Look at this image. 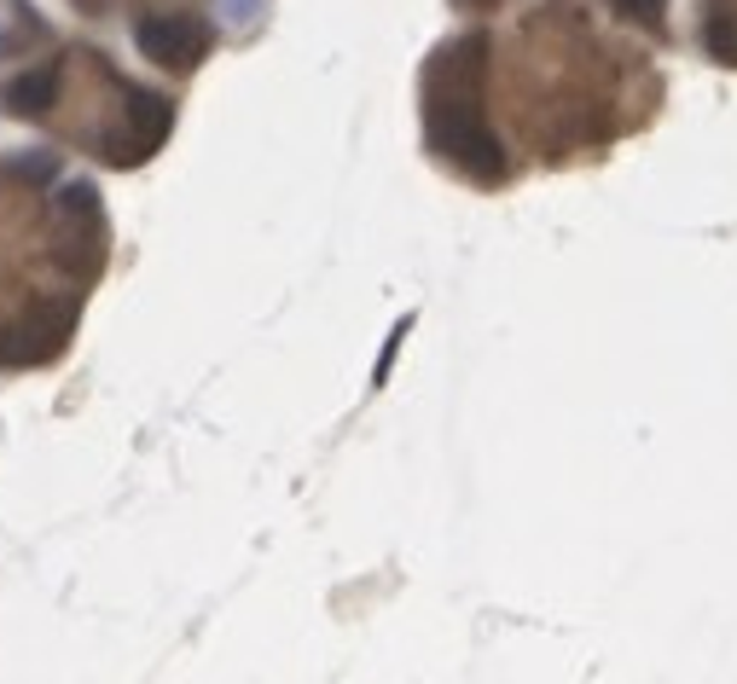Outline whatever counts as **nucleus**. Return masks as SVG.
I'll return each mask as SVG.
<instances>
[{
  "label": "nucleus",
  "instance_id": "8",
  "mask_svg": "<svg viewBox=\"0 0 737 684\" xmlns=\"http://www.w3.org/2000/svg\"><path fill=\"white\" fill-rule=\"evenodd\" d=\"M460 7H494V0H460Z\"/></svg>",
  "mask_w": 737,
  "mask_h": 684
},
{
  "label": "nucleus",
  "instance_id": "6",
  "mask_svg": "<svg viewBox=\"0 0 737 684\" xmlns=\"http://www.w3.org/2000/svg\"><path fill=\"white\" fill-rule=\"evenodd\" d=\"M93 197H99V192H93L88 181H75V186H64V192H59V204H64L70 215H93Z\"/></svg>",
  "mask_w": 737,
  "mask_h": 684
},
{
  "label": "nucleus",
  "instance_id": "5",
  "mask_svg": "<svg viewBox=\"0 0 737 684\" xmlns=\"http://www.w3.org/2000/svg\"><path fill=\"white\" fill-rule=\"evenodd\" d=\"M129 93V122H134V140H129V151H134V163L140 157H151V151L163 145V134H169V122H174V105L163 93H145V88H122Z\"/></svg>",
  "mask_w": 737,
  "mask_h": 684
},
{
  "label": "nucleus",
  "instance_id": "7",
  "mask_svg": "<svg viewBox=\"0 0 737 684\" xmlns=\"http://www.w3.org/2000/svg\"><path fill=\"white\" fill-rule=\"evenodd\" d=\"M616 12H627V18H639V23H656V12H663V0H609Z\"/></svg>",
  "mask_w": 737,
  "mask_h": 684
},
{
  "label": "nucleus",
  "instance_id": "3",
  "mask_svg": "<svg viewBox=\"0 0 737 684\" xmlns=\"http://www.w3.org/2000/svg\"><path fill=\"white\" fill-rule=\"evenodd\" d=\"M140 53L151 64H174V70H192L203 53H210V23L203 18H181V12H169V18H140Z\"/></svg>",
  "mask_w": 737,
  "mask_h": 684
},
{
  "label": "nucleus",
  "instance_id": "4",
  "mask_svg": "<svg viewBox=\"0 0 737 684\" xmlns=\"http://www.w3.org/2000/svg\"><path fill=\"white\" fill-rule=\"evenodd\" d=\"M59 88H64L59 64H36V70H23V75H12V82L0 88V105H7L12 116H47L59 105Z\"/></svg>",
  "mask_w": 737,
  "mask_h": 684
},
{
  "label": "nucleus",
  "instance_id": "2",
  "mask_svg": "<svg viewBox=\"0 0 737 684\" xmlns=\"http://www.w3.org/2000/svg\"><path fill=\"white\" fill-rule=\"evenodd\" d=\"M70 325H75V308H70V302H36L30 314H18L7 331H0V366H7V371L47 366V360L64 348Z\"/></svg>",
  "mask_w": 737,
  "mask_h": 684
},
{
  "label": "nucleus",
  "instance_id": "1",
  "mask_svg": "<svg viewBox=\"0 0 737 684\" xmlns=\"http://www.w3.org/2000/svg\"><path fill=\"white\" fill-rule=\"evenodd\" d=\"M476 70H482V59L465 70V88H453V75H447V93L436 88L430 93V145L442 151L447 163H460L471 181H505V151H499V140L488 134V122H482V111H476Z\"/></svg>",
  "mask_w": 737,
  "mask_h": 684
}]
</instances>
